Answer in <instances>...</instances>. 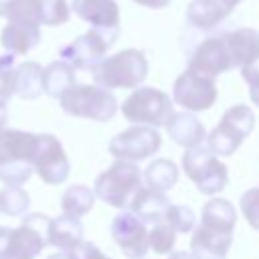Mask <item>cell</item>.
<instances>
[{"mask_svg":"<svg viewBox=\"0 0 259 259\" xmlns=\"http://www.w3.org/2000/svg\"><path fill=\"white\" fill-rule=\"evenodd\" d=\"M231 245L233 233L200 223L190 237V255L194 259H225Z\"/></svg>","mask_w":259,"mask_h":259,"instance_id":"9a60e30c","label":"cell"},{"mask_svg":"<svg viewBox=\"0 0 259 259\" xmlns=\"http://www.w3.org/2000/svg\"><path fill=\"white\" fill-rule=\"evenodd\" d=\"M0 42H2L4 51L10 55H26L40 42V26L8 22L2 28Z\"/></svg>","mask_w":259,"mask_h":259,"instance_id":"44dd1931","label":"cell"},{"mask_svg":"<svg viewBox=\"0 0 259 259\" xmlns=\"http://www.w3.org/2000/svg\"><path fill=\"white\" fill-rule=\"evenodd\" d=\"M241 73H243V79L249 85V97H251L253 105L259 107V61L253 63V65L243 67Z\"/></svg>","mask_w":259,"mask_h":259,"instance_id":"836d02e7","label":"cell"},{"mask_svg":"<svg viewBox=\"0 0 259 259\" xmlns=\"http://www.w3.org/2000/svg\"><path fill=\"white\" fill-rule=\"evenodd\" d=\"M40 2V14L42 24L47 26H61L71 16V6L67 0H38Z\"/></svg>","mask_w":259,"mask_h":259,"instance_id":"f546056e","label":"cell"},{"mask_svg":"<svg viewBox=\"0 0 259 259\" xmlns=\"http://www.w3.org/2000/svg\"><path fill=\"white\" fill-rule=\"evenodd\" d=\"M0 259H14V257H0Z\"/></svg>","mask_w":259,"mask_h":259,"instance_id":"b9f144b4","label":"cell"},{"mask_svg":"<svg viewBox=\"0 0 259 259\" xmlns=\"http://www.w3.org/2000/svg\"><path fill=\"white\" fill-rule=\"evenodd\" d=\"M168 259H194V257L190 255V251H174V253H170Z\"/></svg>","mask_w":259,"mask_h":259,"instance_id":"74e56055","label":"cell"},{"mask_svg":"<svg viewBox=\"0 0 259 259\" xmlns=\"http://www.w3.org/2000/svg\"><path fill=\"white\" fill-rule=\"evenodd\" d=\"M8 6H10V0H0V16L6 18V14H8Z\"/></svg>","mask_w":259,"mask_h":259,"instance_id":"ab89813d","label":"cell"},{"mask_svg":"<svg viewBox=\"0 0 259 259\" xmlns=\"http://www.w3.org/2000/svg\"><path fill=\"white\" fill-rule=\"evenodd\" d=\"M47 259H69V255H67V253H53V255H49Z\"/></svg>","mask_w":259,"mask_h":259,"instance_id":"60d3db41","label":"cell"},{"mask_svg":"<svg viewBox=\"0 0 259 259\" xmlns=\"http://www.w3.org/2000/svg\"><path fill=\"white\" fill-rule=\"evenodd\" d=\"M166 132L174 144L186 150L198 148L206 140V130L202 121L190 111H174L166 121Z\"/></svg>","mask_w":259,"mask_h":259,"instance_id":"e0dca14e","label":"cell"},{"mask_svg":"<svg viewBox=\"0 0 259 259\" xmlns=\"http://www.w3.org/2000/svg\"><path fill=\"white\" fill-rule=\"evenodd\" d=\"M229 14L231 10H227L221 0H190L186 6V22L196 30H212Z\"/></svg>","mask_w":259,"mask_h":259,"instance_id":"ffe728a7","label":"cell"},{"mask_svg":"<svg viewBox=\"0 0 259 259\" xmlns=\"http://www.w3.org/2000/svg\"><path fill=\"white\" fill-rule=\"evenodd\" d=\"M67 255H69V259H105V255L99 251V247H97L95 243H91V241L79 243V245H77L73 251H69Z\"/></svg>","mask_w":259,"mask_h":259,"instance_id":"e575fe53","label":"cell"},{"mask_svg":"<svg viewBox=\"0 0 259 259\" xmlns=\"http://www.w3.org/2000/svg\"><path fill=\"white\" fill-rule=\"evenodd\" d=\"M95 204V192L89 188V186H83V184H73L69 186L65 192H63V198H61V210L63 214H69V217H83L87 214Z\"/></svg>","mask_w":259,"mask_h":259,"instance_id":"4316f807","label":"cell"},{"mask_svg":"<svg viewBox=\"0 0 259 259\" xmlns=\"http://www.w3.org/2000/svg\"><path fill=\"white\" fill-rule=\"evenodd\" d=\"M200 223L202 225H210V227H219V229H225V231L233 233L235 225H237L235 206L227 198H210L202 206Z\"/></svg>","mask_w":259,"mask_h":259,"instance_id":"484cf974","label":"cell"},{"mask_svg":"<svg viewBox=\"0 0 259 259\" xmlns=\"http://www.w3.org/2000/svg\"><path fill=\"white\" fill-rule=\"evenodd\" d=\"M30 206V196L22 186L6 184L0 190V212L8 217H24Z\"/></svg>","mask_w":259,"mask_h":259,"instance_id":"83f0119b","label":"cell"},{"mask_svg":"<svg viewBox=\"0 0 259 259\" xmlns=\"http://www.w3.org/2000/svg\"><path fill=\"white\" fill-rule=\"evenodd\" d=\"M164 221L176 231V233H190L194 229V223H196V217H194V210L190 206H184V204H172L164 217Z\"/></svg>","mask_w":259,"mask_h":259,"instance_id":"1f68e13d","label":"cell"},{"mask_svg":"<svg viewBox=\"0 0 259 259\" xmlns=\"http://www.w3.org/2000/svg\"><path fill=\"white\" fill-rule=\"evenodd\" d=\"M182 170L196 184V188L208 196L219 194L229 182L227 166L204 146L186 150L182 154Z\"/></svg>","mask_w":259,"mask_h":259,"instance_id":"52a82bcc","label":"cell"},{"mask_svg":"<svg viewBox=\"0 0 259 259\" xmlns=\"http://www.w3.org/2000/svg\"><path fill=\"white\" fill-rule=\"evenodd\" d=\"M79 243H83V225L77 217L61 214L57 219H51L49 227V245H53L59 251H73Z\"/></svg>","mask_w":259,"mask_h":259,"instance_id":"7402d4cb","label":"cell"},{"mask_svg":"<svg viewBox=\"0 0 259 259\" xmlns=\"http://www.w3.org/2000/svg\"><path fill=\"white\" fill-rule=\"evenodd\" d=\"M59 101L67 115L91 121H109L117 113L115 95L99 85H73Z\"/></svg>","mask_w":259,"mask_h":259,"instance_id":"277c9868","label":"cell"},{"mask_svg":"<svg viewBox=\"0 0 259 259\" xmlns=\"http://www.w3.org/2000/svg\"><path fill=\"white\" fill-rule=\"evenodd\" d=\"M176 245V231L166 223H156L150 231V249L158 255H166Z\"/></svg>","mask_w":259,"mask_h":259,"instance_id":"f1b7e54d","label":"cell"},{"mask_svg":"<svg viewBox=\"0 0 259 259\" xmlns=\"http://www.w3.org/2000/svg\"><path fill=\"white\" fill-rule=\"evenodd\" d=\"M119 30H99L91 28L89 32L77 36L69 45L59 49L61 61L69 63L73 69H95L103 59L105 53L115 45Z\"/></svg>","mask_w":259,"mask_h":259,"instance_id":"ba28073f","label":"cell"},{"mask_svg":"<svg viewBox=\"0 0 259 259\" xmlns=\"http://www.w3.org/2000/svg\"><path fill=\"white\" fill-rule=\"evenodd\" d=\"M34 172L45 184H63L69 178L71 164L63 144L51 134H38V150L34 156Z\"/></svg>","mask_w":259,"mask_h":259,"instance_id":"7c38bea8","label":"cell"},{"mask_svg":"<svg viewBox=\"0 0 259 259\" xmlns=\"http://www.w3.org/2000/svg\"><path fill=\"white\" fill-rule=\"evenodd\" d=\"M219 97V89L212 77L186 69L180 73L172 87V101L180 105L184 111H206L214 105Z\"/></svg>","mask_w":259,"mask_h":259,"instance_id":"9c48e42d","label":"cell"},{"mask_svg":"<svg viewBox=\"0 0 259 259\" xmlns=\"http://www.w3.org/2000/svg\"><path fill=\"white\" fill-rule=\"evenodd\" d=\"M51 219L42 212L24 214L20 227L12 229L8 249L4 257L14 259H36V255L49 245Z\"/></svg>","mask_w":259,"mask_h":259,"instance_id":"30bf717a","label":"cell"},{"mask_svg":"<svg viewBox=\"0 0 259 259\" xmlns=\"http://www.w3.org/2000/svg\"><path fill=\"white\" fill-rule=\"evenodd\" d=\"M14 87H16L14 55L6 53L0 55V103H8V99L14 95Z\"/></svg>","mask_w":259,"mask_h":259,"instance_id":"4dcf8cb0","label":"cell"},{"mask_svg":"<svg viewBox=\"0 0 259 259\" xmlns=\"http://www.w3.org/2000/svg\"><path fill=\"white\" fill-rule=\"evenodd\" d=\"M38 134L8 130L0 132V180L4 184H24L34 172Z\"/></svg>","mask_w":259,"mask_h":259,"instance_id":"6da1fadb","label":"cell"},{"mask_svg":"<svg viewBox=\"0 0 259 259\" xmlns=\"http://www.w3.org/2000/svg\"><path fill=\"white\" fill-rule=\"evenodd\" d=\"M225 40L233 67L243 69L259 61V32L255 28H237L233 32H225Z\"/></svg>","mask_w":259,"mask_h":259,"instance_id":"ac0fdd59","label":"cell"},{"mask_svg":"<svg viewBox=\"0 0 259 259\" xmlns=\"http://www.w3.org/2000/svg\"><path fill=\"white\" fill-rule=\"evenodd\" d=\"M42 73H45V69L36 61H24L22 65H18L14 95H18L22 99H36L40 93H45Z\"/></svg>","mask_w":259,"mask_h":259,"instance_id":"cb8c5ba5","label":"cell"},{"mask_svg":"<svg viewBox=\"0 0 259 259\" xmlns=\"http://www.w3.org/2000/svg\"><path fill=\"white\" fill-rule=\"evenodd\" d=\"M239 202H241V212L247 219V223L255 231H259V186L245 190Z\"/></svg>","mask_w":259,"mask_h":259,"instance_id":"d6a6232c","label":"cell"},{"mask_svg":"<svg viewBox=\"0 0 259 259\" xmlns=\"http://www.w3.org/2000/svg\"><path fill=\"white\" fill-rule=\"evenodd\" d=\"M162 146V136L156 127L150 125H132L123 132H119L109 142V154L115 160L123 162H142L150 156H154Z\"/></svg>","mask_w":259,"mask_h":259,"instance_id":"8fae6325","label":"cell"},{"mask_svg":"<svg viewBox=\"0 0 259 259\" xmlns=\"http://www.w3.org/2000/svg\"><path fill=\"white\" fill-rule=\"evenodd\" d=\"M170 198L164 194V192H158V190H152L148 186H142L132 204H130V212H134L142 223H162L168 208H170Z\"/></svg>","mask_w":259,"mask_h":259,"instance_id":"d6986e66","label":"cell"},{"mask_svg":"<svg viewBox=\"0 0 259 259\" xmlns=\"http://www.w3.org/2000/svg\"><path fill=\"white\" fill-rule=\"evenodd\" d=\"M241 2H243V0H221V4H223L227 10H231V12H233V8H235L237 4H241Z\"/></svg>","mask_w":259,"mask_h":259,"instance_id":"f35d334b","label":"cell"},{"mask_svg":"<svg viewBox=\"0 0 259 259\" xmlns=\"http://www.w3.org/2000/svg\"><path fill=\"white\" fill-rule=\"evenodd\" d=\"M140 188H142L140 168L123 160H115L107 170H103L95 178V184H93L95 196L115 208L130 206Z\"/></svg>","mask_w":259,"mask_h":259,"instance_id":"3957f363","label":"cell"},{"mask_svg":"<svg viewBox=\"0 0 259 259\" xmlns=\"http://www.w3.org/2000/svg\"><path fill=\"white\" fill-rule=\"evenodd\" d=\"M144 180L148 188L166 192L178 182V166L168 158H156L144 170Z\"/></svg>","mask_w":259,"mask_h":259,"instance_id":"d4e9b609","label":"cell"},{"mask_svg":"<svg viewBox=\"0 0 259 259\" xmlns=\"http://www.w3.org/2000/svg\"><path fill=\"white\" fill-rule=\"evenodd\" d=\"M172 99L168 93L156 87H138L121 103V113L134 125L160 127L166 125L168 117L174 113Z\"/></svg>","mask_w":259,"mask_h":259,"instance_id":"8992f818","label":"cell"},{"mask_svg":"<svg viewBox=\"0 0 259 259\" xmlns=\"http://www.w3.org/2000/svg\"><path fill=\"white\" fill-rule=\"evenodd\" d=\"M255 127V113L249 105L237 103L231 105L219 125L212 127V132L206 136V148L217 156H233L235 150L243 144V140L253 132Z\"/></svg>","mask_w":259,"mask_h":259,"instance_id":"5b68a950","label":"cell"},{"mask_svg":"<svg viewBox=\"0 0 259 259\" xmlns=\"http://www.w3.org/2000/svg\"><path fill=\"white\" fill-rule=\"evenodd\" d=\"M10 233H12V229H8V227H0V257L6 255L8 241H10Z\"/></svg>","mask_w":259,"mask_h":259,"instance_id":"d590c367","label":"cell"},{"mask_svg":"<svg viewBox=\"0 0 259 259\" xmlns=\"http://www.w3.org/2000/svg\"><path fill=\"white\" fill-rule=\"evenodd\" d=\"M136 4H140V6H146V8H154V10H158V8H166L172 0H134Z\"/></svg>","mask_w":259,"mask_h":259,"instance_id":"8d00e7d4","label":"cell"},{"mask_svg":"<svg viewBox=\"0 0 259 259\" xmlns=\"http://www.w3.org/2000/svg\"><path fill=\"white\" fill-rule=\"evenodd\" d=\"M75 83V69L65 63V61H53L45 67V73H42V87H45V93L55 97V99H61Z\"/></svg>","mask_w":259,"mask_h":259,"instance_id":"603a6c76","label":"cell"},{"mask_svg":"<svg viewBox=\"0 0 259 259\" xmlns=\"http://www.w3.org/2000/svg\"><path fill=\"white\" fill-rule=\"evenodd\" d=\"M71 10L91 28L119 30V6L115 0H73Z\"/></svg>","mask_w":259,"mask_h":259,"instance_id":"2e32d148","label":"cell"},{"mask_svg":"<svg viewBox=\"0 0 259 259\" xmlns=\"http://www.w3.org/2000/svg\"><path fill=\"white\" fill-rule=\"evenodd\" d=\"M148 77V59L144 51L125 49L105 57L93 69L95 85L103 89H136Z\"/></svg>","mask_w":259,"mask_h":259,"instance_id":"7a4b0ae2","label":"cell"},{"mask_svg":"<svg viewBox=\"0 0 259 259\" xmlns=\"http://www.w3.org/2000/svg\"><path fill=\"white\" fill-rule=\"evenodd\" d=\"M111 237L127 259H142L150 249V231L134 212L121 210L111 221Z\"/></svg>","mask_w":259,"mask_h":259,"instance_id":"4fadbf2b","label":"cell"},{"mask_svg":"<svg viewBox=\"0 0 259 259\" xmlns=\"http://www.w3.org/2000/svg\"><path fill=\"white\" fill-rule=\"evenodd\" d=\"M188 69H192L196 73H202L206 77H217V75L233 69L225 34L204 38L192 51V55L188 59Z\"/></svg>","mask_w":259,"mask_h":259,"instance_id":"5bb4252c","label":"cell"}]
</instances>
